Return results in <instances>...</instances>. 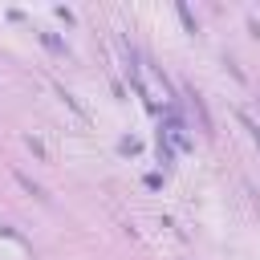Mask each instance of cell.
Instances as JSON below:
<instances>
[{
	"label": "cell",
	"instance_id": "1",
	"mask_svg": "<svg viewBox=\"0 0 260 260\" xmlns=\"http://www.w3.org/2000/svg\"><path fill=\"white\" fill-rule=\"evenodd\" d=\"M187 98H191V106H195V114H199V122H203V130L211 134V114H207V106H203V98H199V89H195V85H187Z\"/></svg>",
	"mask_w": 260,
	"mask_h": 260
},
{
	"label": "cell",
	"instance_id": "4",
	"mask_svg": "<svg viewBox=\"0 0 260 260\" xmlns=\"http://www.w3.org/2000/svg\"><path fill=\"white\" fill-rule=\"evenodd\" d=\"M16 179H20V187H24V191H32L37 199H49V195H45V191H41V187H37V183L28 179V175H20V171H16Z\"/></svg>",
	"mask_w": 260,
	"mask_h": 260
},
{
	"label": "cell",
	"instance_id": "3",
	"mask_svg": "<svg viewBox=\"0 0 260 260\" xmlns=\"http://www.w3.org/2000/svg\"><path fill=\"white\" fill-rule=\"evenodd\" d=\"M240 126H244V130H248V134H252V142H256V146H260V122H256V118H252V114H248V110H240Z\"/></svg>",
	"mask_w": 260,
	"mask_h": 260
},
{
	"label": "cell",
	"instance_id": "2",
	"mask_svg": "<svg viewBox=\"0 0 260 260\" xmlns=\"http://www.w3.org/2000/svg\"><path fill=\"white\" fill-rule=\"evenodd\" d=\"M154 150H158V162L162 167H171V158H175V150H171V138L158 130V142H154Z\"/></svg>",
	"mask_w": 260,
	"mask_h": 260
}]
</instances>
